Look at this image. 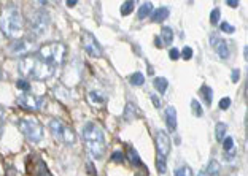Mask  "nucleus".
Instances as JSON below:
<instances>
[{"instance_id": "obj_13", "label": "nucleus", "mask_w": 248, "mask_h": 176, "mask_svg": "<svg viewBox=\"0 0 248 176\" xmlns=\"http://www.w3.org/2000/svg\"><path fill=\"white\" fill-rule=\"evenodd\" d=\"M210 44L215 49V53L219 56L221 59H228L231 51H229V46H228V42L226 40H223L221 37H218L217 33H212L210 35Z\"/></svg>"}, {"instance_id": "obj_28", "label": "nucleus", "mask_w": 248, "mask_h": 176, "mask_svg": "<svg viewBox=\"0 0 248 176\" xmlns=\"http://www.w3.org/2000/svg\"><path fill=\"white\" fill-rule=\"evenodd\" d=\"M223 147H224V151H234V140L231 137H224Z\"/></svg>"}, {"instance_id": "obj_44", "label": "nucleus", "mask_w": 248, "mask_h": 176, "mask_svg": "<svg viewBox=\"0 0 248 176\" xmlns=\"http://www.w3.org/2000/svg\"><path fill=\"white\" fill-rule=\"evenodd\" d=\"M3 79V72H2V69H0V81Z\"/></svg>"}, {"instance_id": "obj_17", "label": "nucleus", "mask_w": 248, "mask_h": 176, "mask_svg": "<svg viewBox=\"0 0 248 176\" xmlns=\"http://www.w3.org/2000/svg\"><path fill=\"white\" fill-rule=\"evenodd\" d=\"M151 13H153V3L146 2V3H143L142 7L139 8L137 16H139V19H145V18H148Z\"/></svg>"}, {"instance_id": "obj_21", "label": "nucleus", "mask_w": 248, "mask_h": 176, "mask_svg": "<svg viewBox=\"0 0 248 176\" xmlns=\"http://www.w3.org/2000/svg\"><path fill=\"white\" fill-rule=\"evenodd\" d=\"M201 92H202V95H204L205 103H207L208 106H210V105H212V100H213V90H212V88H208V86H202Z\"/></svg>"}, {"instance_id": "obj_27", "label": "nucleus", "mask_w": 248, "mask_h": 176, "mask_svg": "<svg viewBox=\"0 0 248 176\" xmlns=\"http://www.w3.org/2000/svg\"><path fill=\"white\" fill-rule=\"evenodd\" d=\"M175 176H193V170H191L188 165H183V167L177 168Z\"/></svg>"}, {"instance_id": "obj_23", "label": "nucleus", "mask_w": 248, "mask_h": 176, "mask_svg": "<svg viewBox=\"0 0 248 176\" xmlns=\"http://www.w3.org/2000/svg\"><path fill=\"white\" fill-rule=\"evenodd\" d=\"M129 83L134 84V86H142V84L145 83V76L142 75V73H134V75L129 78Z\"/></svg>"}, {"instance_id": "obj_4", "label": "nucleus", "mask_w": 248, "mask_h": 176, "mask_svg": "<svg viewBox=\"0 0 248 176\" xmlns=\"http://www.w3.org/2000/svg\"><path fill=\"white\" fill-rule=\"evenodd\" d=\"M38 58L42 60H45L46 64H49L51 67H59L64 64L65 59V44H62L59 42H49L45 43L38 49Z\"/></svg>"}, {"instance_id": "obj_32", "label": "nucleus", "mask_w": 248, "mask_h": 176, "mask_svg": "<svg viewBox=\"0 0 248 176\" xmlns=\"http://www.w3.org/2000/svg\"><path fill=\"white\" fill-rule=\"evenodd\" d=\"M16 88H19L21 90H29L31 89V84L27 83V81H24V79H19V81L16 83Z\"/></svg>"}, {"instance_id": "obj_11", "label": "nucleus", "mask_w": 248, "mask_h": 176, "mask_svg": "<svg viewBox=\"0 0 248 176\" xmlns=\"http://www.w3.org/2000/svg\"><path fill=\"white\" fill-rule=\"evenodd\" d=\"M32 46H33V43L31 42V40L18 38V40H15V42L8 46V53L11 56H22V54L29 53V51L32 49Z\"/></svg>"}, {"instance_id": "obj_37", "label": "nucleus", "mask_w": 248, "mask_h": 176, "mask_svg": "<svg viewBox=\"0 0 248 176\" xmlns=\"http://www.w3.org/2000/svg\"><path fill=\"white\" fill-rule=\"evenodd\" d=\"M240 78V70H234L232 72V76H231V79H232V83H237Z\"/></svg>"}, {"instance_id": "obj_33", "label": "nucleus", "mask_w": 248, "mask_h": 176, "mask_svg": "<svg viewBox=\"0 0 248 176\" xmlns=\"http://www.w3.org/2000/svg\"><path fill=\"white\" fill-rule=\"evenodd\" d=\"M219 27H221V30H223V32H226V33H234V27L231 26V24H228V22H221V24H219Z\"/></svg>"}, {"instance_id": "obj_8", "label": "nucleus", "mask_w": 248, "mask_h": 176, "mask_svg": "<svg viewBox=\"0 0 248 176\" xmlns=\"http://www.w3.org/2000/svg\"><path fill=\"white\" fill-rule=\"evenodd\" d=\"M81 44H83L84 51H86L91 58H102V46H100L97 40H95L94 35H91L89 32H83Z\"/></svg>"}, {"instance_id": "obj_15", "label": "nucleus", "mask_w": 248, "mask_h": 176, "mask_svg": "<svg viewBox=\"0 0 248 176\" xmlns=\"http://www.w3.org/2000/svg\"><path fill=\"white\" fill-rule=\"evenodd\" d=\"M88 99H89V103L94 106H102L105 103V97L99 90H91V92L88 94Z\"/></svg>"}, {"instance_id": "obj_14", "label": "nucleus", "mask_w": 248, "mask_h": 176, "mask_svg": "<svg viewBox=\"0 0 248 176\" xmlns=\"http://www.w3.org/2000/svg\"><path fill=\"white\" fill-rule=\"evenodd\" d=\"M166 124L170 129V132L177 129V110L173 106H169L166 111Z\"/></svg>"}, {"instance_id": "obj_19", "label": "nucleus", "mask_w": 248, "mask_h": 176, "mask_svg": "<svg viewBox=\"0 0 248 176\" xmlns=\"http://www.w3.org/2000/svg\"><path fill=\"white\" fill-rule=\"evenodd\" d=\"M153 84H155V88L159 90L161 94H164L166 90H167V88H169V81H167L166 78H161V76L155 78L153 79Z\"/></svg>"}, {"instance_id": "obj_34", "label": "nucleus", "mask_w": 248, "mask_h": 176, "mask_svg": "<svg viewBox=\"0 0 248 176\" xmlns=\"http://www.w3.org/2000/svg\"><path fill=\"white\" fill-rule=\"evenodd\" d=\"M111 161H115V162H124V156H123V152H120V151H116V152H113L111 154Z\"/></svg>"}, {"instance_id": "obj_25", "label": "nucleus", "mask_w": 248, "mask_h": 176, "mask_svg": "<svg viewBox=\"0 0 248 176\" xmlns=\"http://www.w3.org/2000/svg\"><path fill=\"white\" fill-rule=\"evenodd\" d=\"M135 7V3L134 2H124L123 3V7H121V15L123 16H127V15H131L132 13V10Z\"/></svg>"}, {"instance_id": "obj_40", "label": "nucleus", "mask_w": 248, "mask_h": 176, "mask_svg": "<svg viewBox=\"0 0 248 176\" xmlns=\"http://www.w3.org/2000/svg\"><path fill=\"white\" fill-rule=\"evenodd\" d=\"M228 5H229V7L235 8V7H237V5H239V2H228Z\"/></svg>"}, {"instance_id": "obj_38", "label": "nucleus", "mask_w": 248, "mask_h": 176, "mask_svg": "<svg viewBox=\"0 0 248 176\" xmlns=\"http://www.w3.org/2000/svg\"><path fill=\"white\" fill-rule=\"evenodd\" d=\"M151 100H153V105L156 108H161V99L157 97V95H151Z\"/></svg>"}, {"instance_id": "obj_1", "label": "nucleus", "mask_w": 248, "mask_h": 176, "mask_svg": "<svg viewBox=\"0 0 248 176\" xmlns=\"http://www.w3.org/2000/svg\"><path fill=\"white\" fill-rule=\"evenodd\" d=\"M19 72L26 78L37 79V81H43L54 75L56 69L42 60L38 56H26L19 60Z\"/></svg>"}, {"instance_id": "obj_31", "label": "nucleus", "mask_w": 248, "mask_h": 176, "mask_svg": "<svg viewBox=\"0 0 248 176\" xmlns=\"http://www.w3.org/2000/svg\"><path fill=\"white\" fill-rule=\"evenodd\" d=\"M210 22L212 24H218L219 22V10L218 8H215L212 11V15H210Z\"/></svg>"}, {"instance_id": "obj_6", "label": "nucleus", "mask_w": 248, "mask_h": 176, "mask_svg": "<svg viewBox=\"0 0 248 176\" xmlns=\"http://www.w3.org/2000/svg\"><path fill=\"white\" fill-rule=\"evenodd\" d=\"M48 129H49V132H51L53 138L58 140L59 143L73 145L77 141V137H75V133H73V130L67 126L64 121H61V119H51L48 124Z\"/></svg>"}, {"instance_id": "obj_12", "label": "nucleus", "mask_w": 248, "mask_h": 176, "mask_svg": "<svg viewBox=\"0 0 248 176\" xmlns=\"http://www.w3.org/2000/svg\"><path fill=\"white\" fill-rule=\"evenodd\" d=\"M27 167H29V173L33 176H51L48 172L46 165H45V162L37 156L29 157V161H27Z\"/></svg>"}, {"instance_id": "obj_29", "label": "nucleus", "mask_w": 248, "mask_h": 176, "mask_svg": "<svg viewBox=\"0 0 248 176\" xmlns=\"http://www.w3.org/2000/svg\"><path fill=\"white\" fill-rule=\"evenodd\" d=\"M156 168H157V172L159 173H164L166 172V159H161V157H157V161H156Z\"/></svg>"}, {"instance_id": "obj_41", "label": "nucleus", "mask_w": 248, "mask_h": 176, "mask_svg": "<svg viewBox=\"0 0 248 176\" xmlns=\"http://www.w3.org/2000/svg\"><path fill=\"white\" fill-rule=\"evenodd\" d=\"M2 135H3V124L0 121V138H2Z\"/></svg>"}, {"instance_id": "obj_24", "label": "nucleus", "mask_w": 248, "mask_h": 176, "mask_svg": "<svg viewBox=\"0 0 248 176\" xmlns=\"http://www.w3.org/2000/svg\"><path fill=\"white\" fill-rule=\"evenodd\" d=\"M127 156H129V161H131L134 165H140V163H142V161H140V157L137 154V151H135L134 147H131V149H129Z\"/></svg>"}, {"instance_id": "obj_5", "label": "nucleus", "mask_w": 248, "mask_h": 176, "mask_svg": "<svg viewBox=\"0 0 248 176\" xmlns=\"http://www.w3.org/2000/svg\"><path fill=\"white\" fill-rule=\"evenodd\" d=\"M19 132L24 135V137L31 141V143H40L43 140V127L42 124L33 117H21L18 122Z\"/></svg>"}, {"instance_id": "obj_22", "label": "nucleus", "mask_w": 248, "mask_h": 176, "mask_svg": "<svg viewBox=\"0 0 248 176\" xmlns=\"http://www.w3.org/2000/svg\"><path fill=\"white\" fill-rule=\"evenodd\" d=\"M215 135H217V140L218 141H223L224 140V135H226V124L218 122L217 124V129H215Z\"/></svg>"}, {"instance_id": "obj_2", "label": "nucleus", "mask_w": 248, "mask_h": 176, "mask_svg": "<svg viewBox=\"0 0 248 176\" xmlns=\"http://www.w3.org/2000/svg\"><path fill=\"white\" fill-rule=\"evenodd\" d=\"M81 137L89 154L94 159L104 157L105 149H107V141H105V135L102 129L99 126H95L94 122H88V124H84Z\"/></svg>"}, {"instance_id": "obj_7", "label": "nucleus", "mask_w": 248, "mask_h": 176, "mask_svg": "<svg viewBox=\"0 0 248 176\" xmlns=\"http://www.w3.org/2000/svg\"><path fill=\"white\" fill-rule=\"evenodd\" d=\"M49 15L46 10H33L29 15V30L32 35L40 37L49 29Z\"/></svg>"}, {"instance_id": "obj_18", "label": "nucleus", "mask_w": 248, "mask_h": 176, "mask_svg": "<svg viewBox=\"0 0 248 176\" xmlns=\"http://www.w3.org/2000/svg\"><path fill=\"white\" fill-rule=\"evenodd\" d=\"M159 40L162 42V44H170L173 42V32L170 27H164V29H162Z\"/></svg>"}, {"instance_id": "obj_43", "label": "nucleus", "mask_w": 248, "mask_h": 176, "mask_svg": "<svg viewBox=\"0 0 248 176\" xmlns=\"http://www.w3.org/2000/svg\"><path fill=\"white\" fill-rule=\"evenodd\" d=\"M197 176H207V173L204 172V170H202V172H199V173H197Z\"/></svg>"}, {"instance_id": "obj_39", "label": "nucleus", "mask_w": 248, "mask_h": 176, "mask_svg": "<svg viewBox=\"0 0 248 176\" xmlns=\"http://www.w3.org/2000/svg\"><path fill=\"white\" fill-rule=\"evenodd\" d=\"M5 116H7V110H5L2 105H0V121H2Z\"/></svg>"}, {"instance_id": "obj_16", "label": "nucleus", "mask_w": 248, "mask_h": 176, "mask_svg": "<svg viewBox=\"0 0 248 176\" xmlns=\"http://www.w3.org/2000/svg\"><path fill=\"white\" fill-rule=\"evenodd\" d=\"M169 18V10L167 8H157L153 11V15H151V21L153 22H162Z\"/></svg>"}, {"instance_id": "obj_3", "label": "nucleus", "mask_w": 248, "mask_h": 176, "mask_svg": "<svg viewBox=\"0 0 248 176\" xmlns=\"http://www.w3.org/2000/svg\"><path fill=\"white\" fill-rule=\"evenodd\" d=\"M0 30L7 37L18 38L24 30V19L18 8H5L0 15Z\"/></svg>"}, {"instance_id": "obj_30", "label": "nucleus", "mask_w": 248, "mask_h": 176, "mask_svg": "<svg viewBox=\"0 0 248 176\" xmlns=\"http://www.w3.org/2000/svg\"><path fill=\"white\" fill-rule=\"evenodd\" d=\"M180 56H182L185 60H189L191 58H193V49H191L189 46H185L183 51H182V54H180Z\"/></svg>"}, {"instance_id": "obj_36", "label": "nucleus", "mask_w": 248, "mask_h": 176, "mask_svg": "<svg viewBox=\"0 0 248 176\" xmlns=\"http://www.w3.org/2000/svg\"><path fill=\"white\" fill-rule=\"evenodd\" d=\"M169 58H170L172 60H177L180 58V51L177 48H172L170 51H169Z\"/></svg>"}, {"instance_id": "obj_9", "label": "nucleus", "mask_w": 248, "mask_h": 176, "mask_svg": "<svg viewBox=\"0 0 248 176\" xmlns=\"http://www.w3.org/2000/svg\"><path fill=\"white\" fill-rule=\"evenodd\" d=\"M16 102H18V105H21L22 108H26V110H31V111H38V110H42L43 105H45V99L37 97V95L29 94V92L21 94Z\"/></svg>"}, {"instance_id": "obj_20", "label": "nucleus", "mask_w": 248, "mask_h": 176, "mask_svg": "<svg viewBox=\"0 0 248 176\" xmlns=\"http://www.w3.org/2000/svg\"><path fill=\"white\" fill-rule=\"evenodd\" d=\"M208 176H218L219 175V163L215 161V159H212L210 162H208L207 165V172H205Z\"/></svg>"}, {"instance_id": "obj_26", "label": "nucleus", "mask_w": 248, "mask_h": 176, "mask_svg": "<svg viewBox=\"0 0 248 176\" xmlns=\"http://www.w3.org/2000/svg\"><path fill=\"white\" fill-rule=\"evenodd\" d=\"M191 110H193L194 116H197V117H201V116H202V106H201V103H199V102H197L196 99H194V100H191Z\"/></svg>"}, {"instance_id": "obj_42", "label": "nucleus", "mask_w": 248, "mask_h": 176, "mask_svg": "<svg viewBox=\"0 0 248 176\" xmlns=\"http://www.w3.org/2000/svg\"><path fill=\"white\" fill-rule=\"evenodd\" d=\"M77 2H67V7H75Z\"/></svg>"}, {"instance_id": "obj_35", "label": "nucleus", "mask_w": 248, "mask_h": 176, "mask_svg": "<svg viewBox=\"0 0 248 176\" xmlns=\"http://www.w3.org/2000/svg\"><path fill=\"white\" fill-rule=\"evenodd\" d=\"M229 105H231V99L229 97H224V99L219 100V108H221V110H228Z\"/></svg>"}, {"instance_id": "obj_10", "label": "nucleus", "mask_w": 248, "mask_h": 176, "mask_svg": "<svg viewBox=\"0 0 248 176\" xmlns=\"http://www.w3.org/2000/svg\"><path fill=\"white\" fill-rule=\"evenodd\" d=\"M156 146H157V157L166 159L170 151V138L164 130H157L156 133Z\"/></svg>"}]
</instances>
